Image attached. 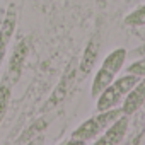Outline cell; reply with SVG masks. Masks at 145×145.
<instances>
[{
  "instance_id": "obj_1",
  "label": "cell",
  "mask_w": 145,
  "mask_h": 145,
  "mask_svg": "<svg viewBox=\"0 0 145 145\" xmlns=\"http://www.w3.org/2000/svg\"><path fill=\"white\" fill-rule=\"evenodd\" d=\"M120 114H123L121 108H111L106 111H97V114L91 116L84 123H80L70 135V140L67 143H87L94 142L96 137H99Z\"/></svg>"
},
{
  "instance_id": "obj_2",
  "label": "cell",
  "mask_w": 145,
  "mask_h": 145,
  "mask_svg": "<svg viewBox=\"0 0 145 145\" xmlns=\"http://www.w3.org/2000/svg\"><path fill=\"white\" fill-rule=\"evenodd\" d=\"M142 77L138 75H133V74H126V75H121L118 79H114L96 99V109L97 111H106V109H111V108H118L125 96L130 92V89L140 80Z\"/></svg>"
},
{
  "instance_id": "obj_3",
  "label": "cell",
  "mask_w": 145,
  "mask_h": 145,
  "mask_svg": "<svg viewBox=\"0 0 145 145\" xmlns=\"http://www.w3.org/2000/svg\"><path fill=\"white\" fill-rule=\"evenodd\" d=\"M128 125H130V116L128 114H120L101 135L99 138H94L96 145H118L125 140L126 131H128Z\"/></svg>"
},
{
  "instance_id": "obj_4",
  "label": "cell",
  "mask_w": 145,
  "mask_h": 145,
  "mask_svg": "<svg viewBox=\"0 0 145 145\" xmlns=\"http://www.w3.org/2000/svg\"><path fill=\"white\" fill-rule=\"evenodd\" d=\"M16 26H17V12L10 5L9 9H5L4 21L0 24V63H2L5 51H7V46H9L14 33H16Z\"/></svg>"
},
{
  "instance_id": "obj_5",
  "label": "cell",
  "mask_w": 145,
  "mask_h": 145,
  "mask_svg": "<svg viewBox=\"0 0 145 145\" xmlns=\"http://www.w3.org/2000/svg\"><path fill=\"white\" fill-rule=\"evenodd\" d=\"M143 103H145V77H142L125 96V99L121 103V111L125 114L131 116L143 106Z\"/></svg>"
},
{
  "instance_id": "obj_6",
  "label": "cell",
  "mask_w": 145,
  "mask_h": 145,
  "mask_svg": "<svg viewBox=\"0 0 145 145\" xmlns=\"http://www.w3.org/2000/svg\"><path fill=\"white\" fill-rule=\"evenodd\" d=\"M29 53V46H27V39H22L12 51V56H10V61H9V68L5 72V75L16 84L21 72H22V65L26 61V56Z\"/></svg>"
},
{
  "instance_id": "obj_7",
  "label": "cell",
  "mask_w": 145,
  "mask_h": 145,
  "mask_svg": "<svg viewBox=\"0 0 145 145\" xmlns=\"http://www.w3.org/2000/svg\"><path fill=\"white\" fill-rule=\"evenodd\" d=\"M99 41L96 38H92L87 46L84 48V55H82V60H80V65H79V70L82 75H89L92 68L96 67V61H97V55H99Z\"/></svg>"
},
{
  "instance_id": "obj_8",
  "label": "cell",
  "mask_w": 145,
  "mask_h": 145,
  "mask_svg": "<svg viewBox=\"0 0 145 145\" xmlns=\"http://www.w3.org/2000/svg\"><path fill=\"white\" fill-rule=\"evenodd\" d=\"M126 56H128V51H126L125 48H116V50H113V51L104 58V61H103L101 67L108 68L111 74L118 75L120 70H121L123 65H125V61H126Z\"/></svg>"
},
{
  "instance_id": "obj_9",
  "label": "cell",
  "mask_w": 145,
  "mask_h": 145,
  "mask_svg": "<svg viewBox=\"0 0 145 145\" xmlns=\"http://www.w3.org/2000/svg\"><path fill=\"white\" fill-rule=\"evenodd\" d=\"M116 79V75L114 74H111V72L108 70V68H104V67H101L99 70H97V74H96V77H94V80H92V86H91V94H92V97L96 99L113 80Z\"/></svg>"
},
{
  "instance_id": "obj_10",
  "label": "cell",
  "mask_w": 145,
  "mask_h": 145,
  "mask_svg": "<svg viewBox=\"0 0 145 145\" xmlns=\"http://www.w3.org/2000/svg\"><path fill=\"white\" fill-rule=\"evenodd\" d=\"M12 86L14 82L4 75L2 82H0V125H2L5 114H7V109H9V103H10V96H12Z\"/></svg>"
},
{
  "instance_id": "obj_11",
  "label": "cell",
  "mask_w": 145,
  "mask_h": 145,
  "mask_svg": "<svg viewBox=\"0 0 145 145\" xmlns=\"http://www.w3.org/2000/svg\"><path fill=\"white\" fill-rule=\"evenodd\" d=\"M125 24L130 26V27H140V26H145V5L131 10L126 17H125Z\"/></svg>"
},
{
  "instance_id": "obj_12",
  "label": "cell",
  "mask_w": 145,
  "mask_h": 145,
  "mask_svg": "<svg viewBox=\"0 0 145 145\" xmlns=\"http://www.w3.org/2000/svg\"><path fill=\"white\" fill-rule=\"evenodd\" d=\"M126 74H133V75H138V77H145V56L133 61L128 68H126Z\"/></svg>"
},
{
  "instance_id": "obj_13",
  "label": "cell",
  "mask_w": 145,
  "mask_h": 145,
  "mask_svg": "<svg viewBox=\"0 0 145 145\" xmlns=\"http://www.w3.org/2000/svg\"><path fill=\"white\" fill-rule=\"evenodd\" d=\"M133 53H135V55H140V56H145V43H143L140 48H137Z\"/></svg>"
}]
</instances>
